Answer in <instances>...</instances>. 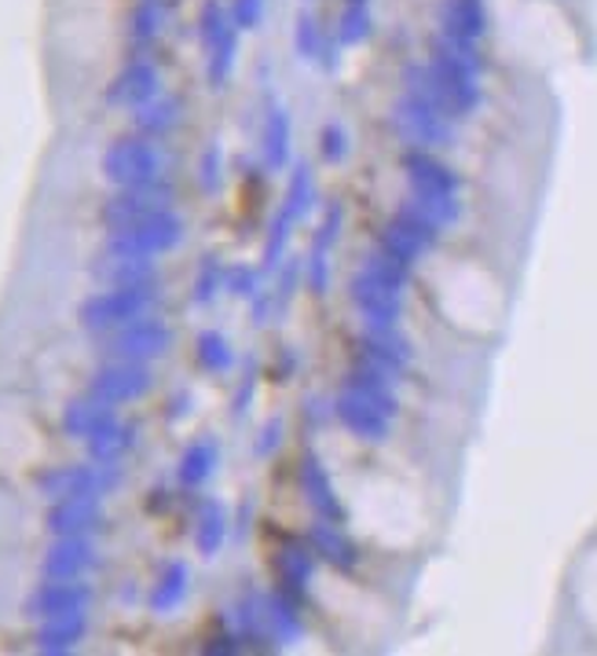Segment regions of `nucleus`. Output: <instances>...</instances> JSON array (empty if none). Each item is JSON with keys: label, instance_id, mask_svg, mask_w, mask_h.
I'll return each mask as SVG.
<instances>
[{"label": "nucleus", "instance_id": "obj_9", "mask_svg": "<svg viewBox=\"0 0 597 656\" xmlns=\"http://www.w3.org/2000/svg\"><path fill=\"white\" fill-rule=\"evenodd\" d=\"M312 206H316V184H312V173L301 165L297 173H293L290 180V199H286V213L293 221H301V216L312 213Z\"/></svg>", "mask_w": 597, "mask_h": 656}, {"label": "nucleus", "instance_id": "obj_11", "mask_svg": "<svg viewBox=\"0 0 597 656\" xmlns=\"http://www.w3.org/2000/svg\"><path fill=\"white\" fill-rule=\"evenodd\" d=\"M286 154H290V132H286V118H282V114H276V118H271V132H268V162L279 165L286 162Z\"/></svg>", "mask_w": 597, "mask_h": 656}, {"label": "nucleus", "instance_id": "obj_2", "mask_svg": "<svg viewBox=\"0 0 597 656\" xmlns=\"http://www.w3.org/2000/svg\"><path fill=\"white\" fill-rule=\"evenodd\" d=\"M349 290H352L355 308H360V316L366 319V327H371V330H389V327L400 323L403 294H400V290H393V286H385L378 276H371L363 268V272L352 279Z\"/></svg>", "mask_w": 597, "mask_h": 656}, {"label": "nucleus", "instance_id": "obj_13", "mask_svg": "<svg viewBox=\"0 0 597 656\" xmlns=\"http://www.w3.org/2000/svg\"><path fill=\"white\" fill-rule=\"evenodd\" d=\"M271 623H276L282 642H290V639H297V634H301V620L293 617L290 606H271Z\"/></svg>", "mask_w": 597, "mask_h": 656}, {"label": "nucleus", "instance_id": "obj_7", "mask_svg": "<svg viewBox=\"0 0 597 656\" xmlns=\"http://www.w3.org/2000/svg\"><path fill=\"white\" fill-rule=\"evenodd\" d=\"M305 492H308V503L319 509L327 520H341V503L333 499V484L330 477L323 473V466L316 458H308L305 462Z\"/></svg>", "mask_w": 597, "mask_h": 656}, {"label": "nucleus", "instance_id": "obj_1", "mask_svg": "<svg viewBox=\"0 0 597 656\" xmlns=\"http://www.w3.org/2000/svg\"><path fill=\"white\" fill-rule=\"evenodd\" d=\"M447 118H452V114L440 110L436 103L418 99V96H411L400 110H396V125H400L403 137L411 140L418 151L444 148V143L452 140V125H447Z\"/></svg>", "mask_w": 597, "mask_h": 656}, {"label": "nucleus", "instance_id": "obj_10", "mask_svg": "<svg viewBox=\"0 0 597 656\" xmlns=\"http://www.w3.org/2000/svg\"><path fill=\"white\" fill-rule=\"evenodd\" d=\"M308 579H312V554H305V550H286V554H282V583L301 590Z\"/></svg>", "mask_w": 597, "mask_h": 656}, {"label": "nucleus", "instance_id": "obj_12", "mask_svg": "<svg viewBox=\"0 0 597 656\" xmlns=\"http://www.w3.org/2000/svg\"><path fill=\"white\" fill-rule=\"evenodd\" d=\"M344 154H349V137H344V129L341 125H327V132H323V159L341 162Z\"/></svg>", "mask_w": 597, "mask_h": 656}, {"label": "nucleus", "instance_id": "obj_4", "mask_svg": "<svg viewBox=\"0 0 597 656\" xmlns=\"http://www.w3.org/2000/svg\"><path fill=\"white\" fill-rule=\"evenodd\" d=\"M360 349H363V360L385 374H403L407 363H411V341H407L396 327L371 330V335L360 341Z\"/></svg>", "mask_w": 597, "mask_h": 656}, {"label": "nucleus", "instance_id": "obj_3", "mask_svg": "<svg viewBox=\"0 0 597 656\" xmlns=\"http://www.w3.org/2000/svg\"><path fill=\"white\" fill-rule=\"evenodd\" d=\"M333 414L349 425L355 436H363V441H385L389 436V422L393 414L382 408V403H374L366 393H355L344 385V393L333 403Z\"/></svg>", "mask_w": 597, "mask_h": 656}, {"label": "nucleus", "instance_id": "obj_8", "mask_svg": "<svg viewBox=\"0 0 597 656\" xmlns=\"http://www.w3.org/2000/svg\"><path fill=\"white\" fill-rule=\"evenodd\" d=\"M366 272L371 276H378L385 286H393V290H407V283H411V265H403V260H396V257H389L385 249H378V254H371L366 257Z\"/></svg>", "mask_w": 597, "mask_h": 656}, {"label": "nucleus", "instance_id": "obj_5", "mask_svg": "<svg viewBox=\"0 0 597 656\" xmlns=\"http://www.w3.org/2000/svg\"><path fill=\"white\" fill-rule=\"evenodd\" d=\"M403 169L407 180H411L414 191L422 195H458V176L447 169L444 162H436L429 151H407L403 154Z\"/></svg>", "mask_w": 597, "mask_h": 656}, {"label": "nucleus", "instance_id": "obj_6", "mask_svg": "<svg viewBox=\"0 0 597 656\" xmlns=\"http://www.w3.org/2000/svg\"><path fill=\"white\" fill-rule=\"evenodd\" d=\"M308 543H312V550H316L319 558H327L330 565H338V569H352L355 565V547L341 536V528L316 525V528H312V536H308Z\"/></svg>", "mask_w": 597, "mask_h": 656}]
</instances>
